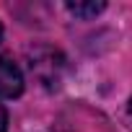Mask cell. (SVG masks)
<instances>
[{"label": "cell", "instance_id": "6da1fadb", "mask_svg": "<svg viewBox=\"0 0 132 132\" xmlns=\"http://www.w3.org/2000/svg\"><path fill=\"white\" fill-rule=\"evenodd\" d=\"M23 93V73L11 57H0V98H16Z\"/></svg>", "mask_w": 132, "mask_h": 132}, {"label": "cell", "instance_id": "7a4b0ae2", "mask_svg": "<svg viewBox=\"0 0 132 132\" xmlns=\"http://www.w3.org/2000/svg\"><path fill=\"white\" fill-rule=\"evenodd\" d=\"M65 8H68L73 16H78V18H91V16L101 13L106 5H104V3H68Z\"/></svg>", "mask_w": 132, "mask_h": 132}, {"label": "cell", "instance_id": "277c9868", "mask_svg": "<svg viewBox=\"0 0 132 132\" xmlns=\"http://www.w3.org/2000/svg\"><path fill=\"white\" fill-rule=\"evenodd\" d=\"M127 119H129V124H132V98H129V104H127Z\"/></svg>", "mask_w": 132, "mask_h": 132}, {"label": "cell", "instance_id": "5b68a950", "mask_svg": "<svg viewBox=\"0 0 132 132\" xmlns=\"http://www.w3.org/2000/svg\"><path fill=\"white\" fill-rule=\"evenodd\" d=\"M0 39H3V26H0Z\"/></svg>", "mask_w": 132, "mask_h": 132}, {"label": "cell", "instance_id": "3957f363", "mask_svg": "<svg viewBox=\"0 0 132 132\" xmlns=\"http://www.w3.org/2000/svg\"><path fill=\"white\" fill-rule=\"evenodd\" d=\"M0 132H8V111L3 104H0Z\"/></svg>", "mask_w": 132, "mask_h": 132}]
</instances>
